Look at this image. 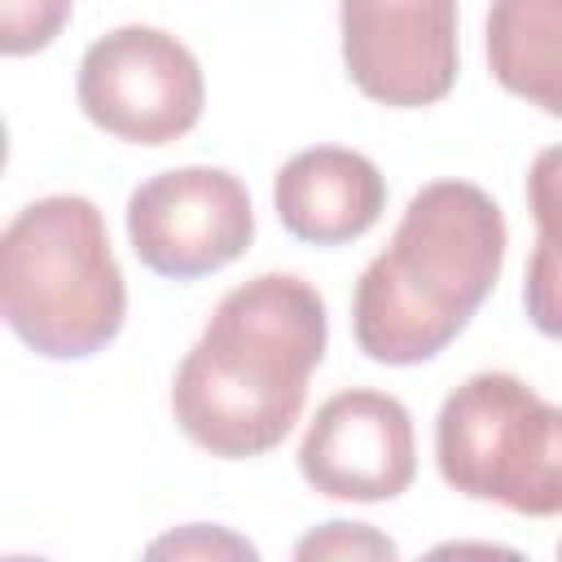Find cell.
Instances as JSON below:
<instances>
[{
	"label": "cell",
	"mask_w": 562,
	"mask_h": 562,
	"mask_svg": "<svg viewBox=\"0 0 562 562\" xmlns=\"http://www.w3.org/2000/svg\"><path fill=\"white\" fill-rule=\"evenodd\" d=\"M299 474L334 501H395L417 474V439L408 408L369 386L329 395L299 443Z\"/></svg>",
	"instance_id": "8"
},
{
	"label": "cell",
	"mask_w": 562,
	"mask_h": 562,
	"mask_svg": "<svg viewBox=\"0 0 562 562\" xmlns=\"http://www.w3.org/2000/svg\"><path fill=\"white\" fill-rule=\"evenodd\" d=\"M435 461L452 492L527 518L562 514V404L518 373L465 378L435 417Z\"/></svg>",
	"instance_id": "4"
},
{
	"label": "cell",
	"mask_w": 562,
	"mask_h": 562,
	"mask_svg": "<svg viewBox=\"0 0 562 562\" xmlns=\"http://www.w3.org/2000/svg\"><path fill=\"white\" fill-rule=\"evenodd\" d=\"M329 316L312 281L259 272L233 285L171 378L176 426L211 457L272 452L307 404V378L325 360Z\"/></svg>",
	"instance_id": "1"
},
{
	"label": "cell",
	"mask_w": 562,
	"mask_h": 562,
	"mask_svg": "<svg viewBox=\"0 0 562 562\" xmlns=\"http://www.w3.org/2000/svg\"><path fill=\"white\" fill-rule=\"evenodd\" d=\"M342 66L391 110H422L457 83V0H342Z\"/></svg>",
	"instance_id": "7"
},
{
	"label": "cell",
	"mask_w": 562,
	"mask_h": 562,
	"mask_svg": "<svg viewBox=\"0 0 562 562\" xmlns=\"http://www.w3.org/2000/svg\"><path fill=\"white\" fill-rule=\"evenodd\" d=\"M505 241V215L492 193L470 180L422 184L391 246L356 281V347L395 369L435 360L496 290Z\"/></svg>",
	"instance_id": "2"
},
{
	"label": "cell",
	"mask_w": 562,
	"mask_h": 562,
	"mask_svg": "<svg viewBox=\"0 0 562 562\" xmlns=\"http://www.w3.org/2000/svg\"><path fill=\"white\" fill-rule=\"evenodd\" d=\"M527 206L536 220V250L522 272V307L544 338H562V145L531 158Z\"/></svg>",
	"instance_id": "11"
},
{
	"label": "cell",
	"mask_w": 562,
	"mask_h": 562,
	"mask_svg": "<svg viewBox=\"0 0 562 562\" xmlns=\"http://www.w3.org/2000/svg\"><path fill=\"white\" fill-rule=\"evenodd\" d=\"M75 0H0V53L26 57L48 48L70 22Z\"/></svg>",
	"instance_id": "12"
},
{
	"label": "cell",
	"mask_w": 562,
	"mask_h": 562,
	"mask_svg": "<svg viewBox=\"0 0 562 562\" xmlns=\"http://www.w3.org/2000/svg\"><path fill=\"white\" fill-rule=\"evenodd\" d=\"M487 70L505 92L562 119V0H492Z\"/></svg>",
	"instance_id": "10"
},
{
	"label": "cell",
	"mask_w": 562,
	"mask_h": 562,
	"mask_svg": "<svg viewBox=\"0 0 562 562\" xmlns=\"http://www.w3.org/2000/svg\"><path fill=\"white\" fill-rule=\"evenodd\" d=\"M79 110L127 145H171L189 136L206 105L198 57L158 26H119L88 44L79 61Z\"/></svg>",
	"instance_id": "5"
},
{
	"label": "cell",
	"mask_w": 562,
	"mask_h": 562,
	"mask_svg": "<svg viewBox=\"0 0 562 562\" xmlns=\"http://www.w3.org/2000/svg\"><path fill=\"white\" fill-rule=\"evenodd\" d=\"M149 553H228V558H255V544H246V540H237V536H228V531H206L202 522H193L189 531H180V536H167V540H158V544H149Z\"/></svg>",
	"instance_id": "14"
},
{
	"label": "cell",
	"mask_w": 562,
	"mask_h": 562,
	"mask_svg": "<svg viewBox=\"0 0 562 562\" xmlns=\"http://www.w3.org/2000/svg\"><path fill=\"white\" fill-rule=\"evenodd\" d=\"M395 553L400 549L386 536H378L369 522H342V518L307 531L294 544V558H303V562H312V558H395Z\"/></svg>",
	"instance_id": "13"
},
{
	"label": "cell",
	"mask_w": 562,
	"mask_h": 562,
	"mask_svg": "<svg viewBox=\"0 0 562 562\" xmlns=\"http://www.w3.org/2000/svg\"><path fill=\"white\" fill-rule=\"evenodd\" d=\"M127 241L136 259L171 281L228 268L255 241L246 184L224 167H171L127 198Z\"/></svg>",
	"instance_id": "6"
},
{
	"label": "cell",
	"mask_w": 562,
	"mask_h": 562,
	"mask_svg": "<svg viewBox=\"0 0 562 562\" xmlns=\"http://www.w3.org/2000/svg\"><path fill=\"white\" fill-rule=\"evenodd\" d=\"M0 312L44 360H88L119 338L127 285L97 202L48 193L9 220L0 237Z\"/></svg>",
	"instance_id": "3"
},
{
	"label": "cell",
	"mask_w": 562,
	"mask_h": 562,
	"mask_svg": "<svg viewBox=\"0 0 562 562\" xmlns=\"http://www.w3.org/2000/svg\"><path fill=\"white\" fill-rule=\"evenodd\" d=\"M272 206L290 237L307 246H347L382 220L386 180L360 149L316 145L277 171Z\"/></svg>",
	"instance_id": "9"
}]
</instances>
